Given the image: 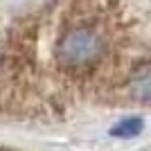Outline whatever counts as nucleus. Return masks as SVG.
Returning a JSON list of instances; mask_svg holds the SVG:
<instances>
[{
    "label": "nucleus",
    "instance_id": "f257e3e1",
    "mask_svg": "<svg viewBox=\"0 0 151 151\" xmlns=\"http://www.w3.org/2000/svg\"><path fill=\"white\" fill-rule=\"evenodd\" d=\"M104 52L101 36L90 27H75L63 34L57 45L59 63L68 70H81L93 65Z\"/></svg>",
    "mask_w": 151,
    "mask_h": 151
},
{
    "label": "nucleus",
    "instance_id": "f03ea898",
    "mask_svg": "<svg viewBox=\"0 0 151 151\" xmlns=\"http://www.w3.org/2000/svg\"><path fill=\"white\" fill-rule=\"evenodd\" d=\"M131 95L142 104H151V63H142L135 68L131 77Z\"/></svg>",
    "mask_w": 151,
    "mask_h": 151
},
{
    "label": "nucleus",
    "instance_id": "7ed1b4c3",
    "mask_svg": "<svg viewBox=\"0 0 151 151\" xmlns=\"http://www.w3.org/2000/svg\"><path fill=\"white\" fill-rule=\"evenodd\" d=\"M142 129H145L142 117H126V120L117 122L111 129V135H115V138H135V135L142 133Z\"/></svg>",
    "mask_w": 151,
    "mask_h": 151
}]
</instances>
